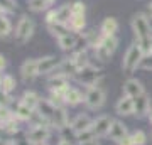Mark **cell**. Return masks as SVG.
I'll list each match as a JSON object with an SVG mask.
<instances>
[{
	"mask_svg": "<svg viewBox=\"0 0 152 145\" xmlns=\"http://www.w3.org/2000/svg\"><path fill=\"white\" fill-rule=\"evenodd\" d=\"M75 78L80 81V83H83L85 86L90 88V86L98 85V81L103 78V74H102V71L98 69L96 66L88 64V66H85V68H81V69L78 71Z\"/></svg>",
	"mask_w": 152,
	"mask_h": 145,
	"instance_id": "6",
	"label": "cell"
},
{
	"mask_svg": "<svg viewBox=\"0 0 152 145\" xmlns=\"http://www.w3.org/2000/svg\"><path fill=\"white\" fill-rule=\"evenodd\" d=\"M149 120L152 122V108H151V111H149Z\"/></svg>",
	"mask_w": 152,
	"mask_h": 145,
	"instance_id": "39",
	"label": "cell"
},
{
	"mask_svg": "<svg viewBox=\"0 0 152 145\" xmlns=\"http://www.w3.org/2000/svg\"><path fill=\"white\" fill-rule=\"evenodd\" d=\"M149 111H151V98L147 93L134 98V115L144 117V115H149Z\"/></svg>",
	"mask_w": 152,
	"mask_h": 145,
	"instance_id": "11",
	"label": "cell"
},
{
	"mask_svg": "<svg viewBox=\"0 0 152 145\" xmlns=\"http://www.w3.org/2000/svg\"><path fill=\"white\" fill-rule=\"evenodd\" d=\"M41 100L42 98L39 96L36 91H32V90H27V91H24V95H22V98H20V101L24 103V105H27L31 110H37L39 108V103H41Z\"/></svg>",
	"mask_w": 152,
	"mask_h": 145,
	"instance_id": "17",
	"label": "cell"
},
{
	"mask_svg": "<svg viewBox=\"0 0 152 145\" xmlns=\"http://www.w3.org/2000/svg\"><path fill=\"white\" fill-rule=\"evenodd\" d=\"M113 123V118H110L108 115H102V117H98V118L93 120V125H91V130L95 137H105V135H108V130Z\"/></svg>",
	"mask_w": 152,
	"mask_h": 145,
	"instance_id": "8",
	"label": "cell"
},
{
	"mask_svg": "<svg viewBox=\"0 0 152 145\" xmlns=\"http://www.w3.org/2000/svg\"><path fill=\"white\" fill-rule=\"evenodd\" d=\"M9 103H10V93H7L4 86L0 85V106H9Z\"/></svg>",
	"mask_w": 152,
	"mask_h": 145,
	"instance_id": "33",
	"label": "cell"
},
{
	"mask_svg": "<svg viewBox=\"0 0 152 145\" xmlns=\"http://www.w3.org/2000/svg\"><path fill=\"white\" fill-rule=\"evenodd\" d=\"M12 32L10 20L4 15V12H0V37H7Z\"/></svg>",
	"mask_w": 152,
	"mask_h": 145,
	"instance_id": "26",
	"label": "cell"
},
{
	"mask_svg": "<svg viewBox=\"0 0 152 145\" xmlns=\"http://www.w3.org/2000/svg\"><path fill=\"white\" fill-rule=\"evenodd\" d=\"M37 61H39V76L41 74H53L61 63V61H58L56 56H44V58H39Z\"/></svg>",
	"mask_w": 152,
	"mask_h": 145,
	"instance_id": "10",
	"label": "cell"
},
{
	"mask_svg": "<svg viewBox=\"0 0 152 145\" xmlns=\"http://www.w3.org/2000/svg\"><path fill=\"white\" fill-rule=\"evenodd\" d=\"M144 93H145L144 85L139 79H135V78H130V79H127L124 83V95H127V96L135 98V96L144 95Z\"/></svg>",
	"mask_w": 152,
	"mask_h": 145,
	"instance_id": "12",
	"label": "cell"
},
{
	"mask_svg": "<svg viewBox=\"0 0 152 145\" xmlns=\"http://www.w3.org/2000/svg\"><path fill=\"white\" fill-rule=\"evenodd\" d=\"M17 9L15 0H0V12L4 14H10Z\"/></svg>",
	"mask_w": 152,
	"mask_h": 145,
	"instance_id": "31",
	"label": "cell"
},
{
	"mask_svg": "<svg viewBox=\"0 0 152 145\" xmlns=\"http://www.w3.org/2000/svg\"><path fill=\"white\" fill-rule=\"evenodd\" d=\"M68 26L71 27L73 32H80V31H83L85 26H86V17L85 15H71V20H69Z\"/></svg>",
	"mask_w": 152,
	"mask_h": 145,
	"instance_id": "25",
	"label": "cell"
},
{
	"mask_svg": "<svg viewBox=\"0 0 152 145\" xmlns=\"http://www.w3.org/2000/svg\"><path fill=\"white\" fill-rule=\"evenodd\" d=\"M80 145H100V142H98V138H91V140L83 142V144H80Z\"/></svg>",
	"mask_w": 152,
	"mask_h": 145,
	"instance_id": "37",
	"label": "cell"
},
{
	"mask_svg": "<svg viewBox=\"0 0 152 145\" xmlns=\"http://www.w3.org/2000/svg\"><path fill=\"white\" fill-rule=\"evenodd\" d=\"M34 113H36V111L31 110L27 105H24L22 101H19V103H17V106H15L14 115H15V118H19L20 122H31V118H32Z\"/></svg>",
	"mask_w": 152,
	"mask_h": 145,
	"instance_id": "20",
	"label": "cell"
},
{
	"mask_svg": "<svg viewBox=\"0 0 152 145\" xmlns=\"http://www.w3.org/2000/svg\"><path fill=\"white\" fill-rule=\"evenodd\" d=\"M127 135H129V132H127L125 123H122V122H118V120H113V123H112V127H110L108 135H107V137H108L110 140L117 142V144H120Z\"/></svg>",
	"mask_w": 152,
	"mask_h": 145,
	"instance_id": "13",
	"label": "cell"
},
{
	"mask_svg": "<svg viewBox=\"0 0 152 145\" xmlns=\"http://www.w3.org/2000/svg\"><path fill=\"white\" fill-rule=\"evenodd\" d=\"M58 145H71V142H69V140H66V138H61Z\"/></svg>",
	"mask_w": 152,
	"mask_h": 145,
	"instance_id": "38",
	"label": "cell"
},
{
	"mask_svg": "<svg viewBox=\"0 0 152 145\" xmlns=\"http://www.w3.org/2000/svg\"><path fill=\"white\" fill-rule=\"evenodd\" d=\"M140 68H144V69H151V71H152V56H145V58L142 59Z\"/></svg>",
	"mask_w": 152,
	"mask_h": 145,
	"instance_id": "34",
	"label": "cell"
},
{
	"mask_svg": "<svg viewBox=\"0 0 152 145\" xmlns=\"http://www.w3.org/2000/svg\"><path fill=\"white\" fill-rule=\"evenodd\" d=\"M132 31H134V36H135V42L137 46L142 49V52L149 56L152 54V27L151 22L147 19L145 14H135L132 17Z\"/></svg>",
	"mask_w": 152,
	"mask_h": 145,
	"instance_id": "1",
	"label": "cell"
},
{
	"mask_svg": "<svg viewBox=\"0 0 152 145\" xmlns=\"http://www.w3.org/2000/svg\"><path fill=\"white\" fill-rule=\"evenodd\" d=\"M145 58V54L142 52V49L137 46V42H132L129 46V49L125 51L124 61H122V68L127 73H134L137 68H140L142 59Z\"/></svg>",
	"mask_w": 152,
	"mask_h": 145,
	"instance_id": "3",
	"label": "cell"
},
{
	"mask_svg": "<svg viewBox=\"0 0 152 145\" xmlns=\"http://www.w3.org/2000/svg\"><path fill=\"white\" fill-rule=\"evenodd\" d=\"M19 127H20V120L19 118H10L7 123H4L2 125V128L5 130L7 133H15V132H19Z\"/></svg>",
	"mask_w": 152,
	"mask_h": 145,
	"instance_id": "27",
	"label": "cell"
},
{
	"mask_svg": "<svg viewBox=\"0 0 152 145\" xmlns=\"http://www.w3.org/2000/svg\"><path fill=\"white\" fill-rule=\"evenodd\" d=\"M81 101H85V96H83L81 91L76 90V88H69L68 93L64 95V103L69 105V106H76V105H80Z\"/></svg>",
	"mask_w": 152,
	"mask_h": 145,
	"instance_id": "21",
	"label": "cell"
},
{
	"mask_svg": "<svg viewBox=\"0 0 152 145\" xmlns=\"http://www.w3.org/2000/svg\"><path fill=\"white\" fill-rule=\"evenodd\" d=\"M71 14L73 15H85L86 14V4L81 0H76L71 4Z\"/></svg>",
	"mask_w": 152,
	"mask_h": 145,
	"instance_id": "29",
	"label": "cell"
},
{
	"mask_svg": "<svg viewBox=\"0 0 152 145\" xmlns=\"http://www.w3.org/2000/svg\"><path fill=\"white\" fill-rule=\"evenodd\" d=\"M42 145H46V144H42Z\"/></svg>",
	"mask_w": 152,
	"mask_h": 145,
	"instance_id": "42",
	"label": "cell"
},
{
	"mask_svg": "<svg viewBox=\"0 0 152 145\" xmlns=\"http://www.w3.org/2000/svg\"><path fill=\"white\" fill-rule=\"evenodd\" d=\"M15 115L9 110V106H0V125L7 123L10 118H14Z\"/></svg>",
	"mask_w": 152,
	"mask_h": 145,
	"instance_id": "32",
	"label": "cell"
},
{
	"mask_svg": "<svg viewBox=\"0 0 152 145\" xmlns=\"http://www.w3.org/2000/svg\"><path fill=\"white\" fill-rule=\"evenodd\" d=\"M115 111L118 113V115H122V117H130V115H134V98L124 95L117 101V105H115Z\"/></svg>",
	"mask_w": 152,
	"mask_h": 145,
	"instance_id": "15",
	"label": "cell"
},
{
	"mask_svg": "<svg viewBox=\"0 0 152 145\" xmlns=\"http://www.w3.org/2000/svg\"><path fill=\"white\" fill-rule=\"evenodd\" d=\"M34 31H36V22L32 19H29L27 15H24L19 20V24H17L14 37H15V41L19 44H26V42H29V39L32 37Z\"/></svg>",
	"mask_w": 152,
	"mask_h": 145,
	"instance_id": "5",
	"label": "cell"
},
{
	"mask_svg": "<svg viewBox=\"0 0 152 145\" xmlns=\"http://www.w3.org/2000/svg\"><path fill=\"white\" fill-rule=\"evenodd\" d=\"M93 125V120L88 117V115H78L73 122H71V128L75 130V133H81V132H85V130H90Z\"/></svg>",
	"mask_w": 152,
	"mask_h": 145,
	"instance_id": "16",
	"label": "cell"
},
{
	"mask_svg": "<svg viewBox=\"0 0 152 145\" xmlns=\"http://www.w3.org/2000/svg\"><path fill=\"white\" fill-rule=\"evenodd\" d=\"M20 76H22V79L26 81V83L36 79V78L39 76V61L34 59V58L26 59L20 66Z\"/></svg>",
	"mask_w": 152,
	"mask_h": 145,
	"instance_id": "7",
	"label": "cell"
},
{
	"mask_svg": "<svg viewBox=\"0 0 152 145\" xmlns=\"http://www.w3.org/2000/svg\"><path fill=\"white\" fill-rule=\"evenodd\" d=\"M149 14H151V17H152V4L149 5Z\"/></svg>",
	"mask_w": 152,
	"mask_h": 145,
	"instance_id": "40",
	"label": "cell"
},
{
	"mask_svg": "<svg viewBox=\"0 0 152 145\" xmlns=\"http://www.w3.org/2000/svg\"><path fill=\"white\" fill-rule=\"evenodd\" d=\"M78 39H80V36H78L76 32H69V34H66V36H63L61 39H58V44H59V47L63 49V51L71 52V51L75 49Z\"/></svg>",
	"mask_w": 152,
	"mask_h": 145,
	"instance_id": "19",
	"label": "cell"
},
{
	"mask_svg": "<svg viewBox=\"0 0 152 145\" xmlns=\"http://www.w3.org/2000/svg\"><path fill=\"white\" fill-rule=\"evenodd\" d=\"M49 122H51V127H56V128H59V130L68 127V113H66L64 106H56Z\"/></svg>",
	"mask_w": 152,
	"mask_h": 145,
	"instance_id": "14",
	"label": "cell"
},
{
	"mask_svg": "<svg viewBox=\"0 0 152 145\" xmlns=\"http://www.w3.org/2000/svg\"><path fill=\"white\" fill-rule=\"evenodd\" d=\"M27 138L32 145H42L49 138V127H32L27 132Z\"/></svg>",
	"mask_w": 152,
	"mask_h": 145,
	"instance_id": "9",
	"label": "cell"
},
{
	"mask_svg": "<svg viewBox=\"0 0 152 145\" xmlns=\"http://www.w3.org/2000/svg\"><path fill=\"white\" fill-rule=\"evenodd\" d=\"M48 29H49V32L53 34L56 39H61L63 36L73 32V31H71V27L68 26V24H48Z\"/></svg>",
	"mask_w": 152,
	"mask_h": 145,
	"instance_id": "22",
	"label": "cell"
},
{
	"mask_svg": "<svg viewBox=\"0 0 152 145\" xmlns=\"http://www.w3.org/2000/svg\"><path fill=\"white\" fill-rule=\"evenodd\" d=\"M105 100H107V91L100 85L90 86L86 90V95H85V105L90 110H98L105 105Z\"/></svg>",
	"mask_w": 152,
	"mask_h": 145,
	"instance_id": "4",
	"label": "cell"
},
{
	"mask_svg": "<svg viewBox=\"0 0 152 145\" xmlns=\"http://www.w3.org/2000/svg\"><path fill=\"white\" fill-rule=\"evenodd\" d=\"M2 86H4V90H5L7 93L14 91V90H15V86H17L14 76H10V74H4V76H2Z\"/></svg>",
	"mask_w": 152,
	"mask_h": 145,
	"instance_id": "28",
	"label": "cell"
},
{
	"mask_svg": "<svg viewBox=\"0 0 152 145\" xmlns=\"http://www.w3.org/2000/svg\"><path fill=\"white\" fill-rule=\"evenodd\" d=\"M91 47L95 51L96 59H100L102 63H107V61H110V58L113 56L117 47H118V39L115 36H103V34H100L91 42Z\"/></svg>",
	"mask_w": 152,
	"mask_h": 145,
	"instance_id": "2",
	"label": "cell"
},
{
	"mask_svg": "<svg viewBox=\"0 0 152 145\" xmlns=\"http://www.w3.org/2000/svg\"><path fill=\"white\" fill-rule=\"evenodd\" d=\"M130 137H132L134 145H145V142H147V135H145V132H142V130H135Z\"/></svg>",
	"mask_w": 152,
	"mask_h": 145,
	"instance_id": "30",
	"label": "cell"
},
{
	"mask_svg": "<svg viewBox=\"0 0 152 145\" xmlns=\"http://www.w3.org/2000/svg\"><path fill=\"white\" fill-rule=\"evenodd\" d=\"M71 4H64L58 9V17H56V24H69L71 20Z\"/></svg>",
	"mask_w": 152,
	"mask_h": 145,
	"instance_id": "23",
	"label": "cell"
},
{
	"mask_svg": "<svg viewBox=\"0 0 152 145\" xmlns=\"http://www.w3.org/2000/svg\"><path fill=\"white\" fill-rule=\"evenodd\" d=\"M5 68H7V59H5V56H4V54H0V73L5 69Z\"/></svg>",
	"mask_w": 152,
	"mask_h": 145,
	"instance_id": "35",
	"label": "cell"
},
{
	"mask_svg": "<svg viewBox=\"0 0 152 145\" xmlns=\"http://www.w3.org/2000/svg\"><path fill=\"white\" fill-rule=\"evenodd\" d=\"M117 31H118V20L115 17H107V19H103L102 26H100V32L103 34V36H115Z\"/></svg>",
	"mask_w": 152,
	"mask_h": 145,
	"instance_id": "18",
	"label": "cell"
},
{
	"mask_svg": "<svg viewBox=\"0 0 152 145\" xmlns=\"http://www.w3.org/2000/svg\"><path fill=\"white\" fill-rule=\"evenodd\" d=\"M10 145H15V142H12V144H10Z\"/></svg>",
	"mask_w": 152,
	"mask_h": 145,
	"instance_id": "41",
	"label": "cell"
},
{
	"mask_svg": "<svg viewBox=\"0 0 152 145\" xmlns=\"http://www.w3.org/2000/svg\"><path fill=\"white\" fill-rule=\"evenodd\" d=\"M118 145H134V142H132V137H130V135H127V137H125V138L122 140Z\"/></svg>",
	"mask_w": 152,
	"mask_h": 145,
	"instance_id": "36",
	"label": "cell"
},
{
	"mask_svg": "<svg viewBox=\"0 0 152 145\" xmlns=\"http://www.w3.org/2000/svg\"><path fill=\"white\" fill-rule=\"evenodd\" d=\"M56 0H29V9L34 12H42L54 4Z\"/></svg>",
	"mask_w": 152,
	"mask_h": 145,
	"instance_id": "24",
	"label": "cell"
}]
</instances>
